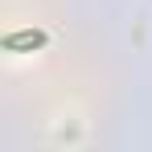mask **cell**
<instances>
[{"label": "cell", "mask_w": 152, "mask_h": 152, "mask_svg": "<svg viewBox=\"0 0 152 152\" xmlns=\"http://www.w3.org/2000/svg\"><path fill=\"white\" fill-rule=\"evenodd\" d=\"M50 37L41 29H21V33H4V50H41Z\"/></svg>", "instance_id": "obj_1"}]
</instances>
